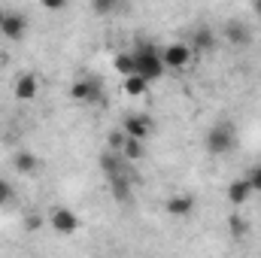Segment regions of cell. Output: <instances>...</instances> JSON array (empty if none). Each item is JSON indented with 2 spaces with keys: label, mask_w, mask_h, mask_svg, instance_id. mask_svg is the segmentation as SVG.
Returning <instances> with one entry per match:
<instances>
[{
  "label": "cell",
  "mask_w": 261,
  "mask_h": 258,
  "mask_svg": "<svg viewBox=\"0 0 261 258\" xmlns=\"http://www.w3.org/2000/svg\"><path fill=\"white\" fill-rule=\"evenodd\" d=\"M130 55H134V73L146 76L149 82H155L167 73V67L161 61V49L155 43H137V49Z\"/></svg>",
  "instance_id": "cell-1"
},
{
  "label": "cell",
  "mask_w": 261,
  "mask_h": 258,
  "mask_svg": "<svg viewBox=\"0 0 261 258\" xmlns=\"http://www.w3.org/2000/svg\"><path fill=\"white\" fill-rule=\"evenodd\" d=\"M203 146H206L210 155H228V152H234V149H237V125L228 122V119L216 122L213 128L206 131Z\"/></svg>",
  "instance_id": "cell-2"
},
{
  "label": "cell",
  "mask_w": 261,
  "mask_h": 258,
  "mask_svg": "<svg viewBox=\"0 0 261 258\" xmlns=\"http://www.w3.org/2000/svg\"><path fill=\"white\" fill-rule=\"evenodd\" d=\"M70 97H73L76 104H82V107H91V104H100L103 88H100V82H97L94 76H79V79L70 85Z\"/></svg>",
  "instance_id": "cell-3"
},
{
  "label": "cell",
  "mask_w": 261,
  "mask_h": 258,
  "mask_svg": "<svg viewBox=\"0 0 261 258\" xmlns=\"http://www.w3.org/2000/svg\"><path fill=\"white\" fill-rule=\"evenodd\" d=\"M192 58H195V49L189 43H167L161 49V61L167 70H189Z\"/></svg>",
  "instance_id": "cell-4"
},
{
  "label": "cell",
  "mask_w": 261,
  "mask_h": 258,
  "mask_svg": "<svg viewBox=\"0 0 261 258\" xmlns=\"http://www.w3.org/2000/svg\"><path fill=\"white\" fill-rule=\"evenodd\" d=\"M49 225H52L55 234L70 237V234H76V231L82 228V219H79L70 207H52V210H49Z\"/></svg>",
  "instance_id": "cell-5"
},
{
  "label": "cell",
  "mask_w": 261,
  "mask_h": 258,
  "mask_svg": "<svg viewBox=\"0 0 261 258\" xmlns=\"http://www.w3.org/2000/svg\"><path fill=\"white\" fill-rule=\"evenodd\" d=\"M122 131L128 137H137V140H149L152 131H155V122L149 116H143V113H130V116H125V122H122Z\"/></svg>",
  "instance_id": "cell-6"
},
{
  "label": "cell",
  "mask_w": 261,
  "mask_h": 258,
  "mask_svg": "<svg viewBox=\"0 0 261 258\" xmlns=\"http://www.w3.org/2000/svg\"><path fill=\"white\" fill-rule=\"evenodd\" d=\"M225 40H228L234 49H246V46L252 43V28H249L246 21H240V18H231V21L225 24Z\"/></svg>",
  "instance_id": "cell-7"
},
{
  "label": "cell",
  "mask_w": 261,
  "mask_h": 258,
  "mask_svg": "<svg viewBox=\"0 0 261 258\" xmlns=\"http://www.w3.org/2000/svg\"><path fill=\"white\" fill-rule=\"evenodd\" d=\"M12 94H15V100H21V104L34 100V97L40 94V76H37V73H21V76L12 82Z\"/></svg>",
  "instance_id": "cell-8"
},
{
  "label": "cell",
  "mask_w": 261,
  "mask_h": 258,
  "mask_svg": "<svg viewBox=\"0 0 261 258\" xmlns=\"http://www.w3.org/2000/svg\"><path fill=\"white\" fill-rule=\"evenodd\" d=\"M197 200L195 194H170L167 197V203H164V210H167V216H173V219H189L192 213H195Z\"/></svg>",
  "instance_id": "cell-9"
},
{
  "label": "cell",
  "mask_w": 261,
  "mask_h": 258,
  "mask_svg": "<svg viewBox=\"0 0 261 258\" xmlns=\"http://www.w3.org/2000/svg\"><path fill=\"white\" fill-rule=\"evenodd\" d=\"M24 31H28V18H24L21 12H6V15H3L0 34H3L6 40H21Z\"/></svg>",
  "instance_id": "cell-10"
},
{
  "label": "cell",
  "mask_w": 261,
  "mask_h": 258,
  "mask_svg": "<svg viewBox=\"0 0 261 258\" xmlns=\"http://www.w3.org/2000/svg\"><path fill=\"white\" fill-rule=\"evenodd\" d=\"M252 186H249V179L243 176V179H234L231 186H228V192H225V197H228V203L231 207H243V203H249L252 200Z\"/></svg>",
  "instance_id": "cell-11"
},
{
  "label": "cell",
  "mask_w": 261,
  "mask_h": 258,
  "mask_svg": "<svg viewBox=\"0 0 261 258\" xmlns=\"http://www.w3.org/2000/svg\"><path fill=\"white\" fill-rule=\"evenodd\" d=\"M100 170H103V176L110 179V176H119V173H128V161L122 158V152H103L100 155Z\"/></svg>",
  "instance_id": "cell-12"
},
{
  "label": "cell",
  "mask_w": 261,
  "mask_h": 258,
  "mask_svg": "<svg viewBox=\"0 0 261 258\" xmlns=\"http://www.w3.org/2000/svg\"><path fill=\"white\" fill-rule=\"evenodd\" d=\"M107 183H110V192H113V197H116L119 203H130V197H134V192H130V176H128V173L110 176Z\"/></svg>",
  "instance_id": "cell-13"
},
{
  "label": "cell",
  "mask_w": 261,
  "mask_h": 258,
  "mask_svg": "<svg viewBox=\"0 0 261 258\" xmlns=\"http://www.w3.org/2000/svg\"><path fill=\"white\" fill-rule=\"evenodd\" d=\"M119 152H122V158H125V161H143V158H146V140H137V137H128V134H125V143H122V149H119Z\"/></svg>",
  "instance_id": "cell-14"
},
{
  "label": "cell",
  "mask_w": 261,
  "mask_h": 258,
  "mask_svg": "<svg viewBox=\"0 0 261 258\" xmlns=\"http://www.w3.org/2000/svg\"><path fill=\"white\" fill-rule=\"evenodd\" d=\"M12 167H15L21 176H31V173H37L40 158H37L34 152H15V155H12Z\"/></svg>",
  "instance_id": "cell-15"
},
{
  "label": "cell",
  "mask_w": 261,
  "mask_h": 258,
  "mask_svg": "<svg viewBox=\"0 0 261 258\" xmlns=\"http://www.w3.org/2000/svg\"><path fill=\"white\" fill-rule=\"evenodd\" d=\"M189 46L197 49V52H210V49L216 46V34H213V28H206V24L195 28V34H192V43H189Z\"/></svg>",
  "instance_id": "cell-16"
},
{
  "label": "cell",
  "mask_w": 261,
  "mask_h": 258,
  "mask_svg": "<svg viewBox=\"0 0 261 258\" xmlns=\"http://www.w3.org/2000/svg\"><path fill=\"white\" fill-rule=\"evenodd\" d=\"M122 88H125V94H128V97H143V94L149 91V79H146V76H140V73H130V76H125Z\"/></svg>",
  "instance_id": "cell-17"
},
{
  "label": "cell",
  "mask_w": 261,
  "mask_h": 258,
  "mask_svg": "<svg viewBox=\"0 0 261 258\" xmlns=\"http://www.w3.org/2000/svg\"><path fill=\"white\" fill-rule=\"evenodd\" d=\"M91 9H94V15H116L119 9H122V0H91Z\"/></svg>",
  "instance_id": "cell-18"
},
{
  "label": "cell",
  "mask_w": 261,
  "mask_h": 258,
  "mask_svg": "<svg viewBox=\"0 0 261 258\" xmlns=\"http://www.w3.org/2000/svg\"><path fill=\"white\" fill-rule=\"evenodd\" d=\"M113 67H116V73L130 76V73H134V55H130V52H119V55L113 58Z\"/></svg>",
  "instance_id": "cell-19"
},
{
  "label": "cell",
  "mask_w": 261,
  "mask_h": 258,
  "mask_svg": "<svg viewBox=\"0 0 261 258\" xmlns=\"http://www.w3.org/2000/svg\"><path fill=\"white\" fill-rule=\"evenodd\" d=\"M12 197H15V192H12L9 179H3V176H0V207H6V203H9Z\"/></svg>",
  "instance_id": "cell-20"
},
{
  "label": "cell",
  "mask_w": 261,
  "mask_h": 258,
  "mask_svg": "<svg viewBox=\"0 0 261 258\" xmlns=\"http://www.w3.org/2000/svg\"><path fill=\"white\" fill-rule=\"evenodd\" d=\"M246 179H249L252 192H255V194H261V164H255V167L249 170V176H246Z\"/></svg>",
  "instance_id": "cell-21"
},
{
  "label": "cell",
  "mask_w": 261,
  "mask_h": 258,
  "mask_svg": "<svg viewBox=\"0 0 261 258\" xmlns=\"http://www.w3.org/2000/svg\"><path fill=\"white\" fill-rule=\"evenodd\" d=\"M40 6H43L46 12H64L67 0H40Z\"/></svg>",
  "instance_id": "cell-22"
},
{
  "label": "cell",
  "mask_w": 261,
  "mask_h": 258,
  "mask_svg": "<svg viewBox=\"0 0 261 258\" xmlns=\"http://www.w3.org/2000/svg\"><path fill=\"white\" fill-rule=\"evenodd\" d=\"M122 143H125V131H122V128L113 131V134H110V146H113V149L119 152V149H122Z\"/></svg>",
  "instance_id": "cell-23"
},
{
  "label": "cell",
  "mask_w": 261,
  "mask_h": 258,
  "mask_svg": "<svg viewBox=\"0 0 261 258\" xmlns=\"http://www.w3.org/2000/svg\"><path fill=\"white\" fill-rule=\"evenodd\" d=\"M249 3H252V12L261 18V0H249Z\"/></svg>",
  "instance_id": "cell-24"
},
{
  "label": "cell",
  "mask_w": 261,
  "mask_h": 258,
  "mask_svg": "<svg viewBox=\"0 0 261 258\" xmlns=\"http://www.w3.org/2000/svg\"><path fill=\"white\" fill-rule=\"evenodd\" d=\"M3 15H6V12H3V9H0V24H3Z\"/></svg>",
  "instance_id": "cell-25"
}]
</instances>
